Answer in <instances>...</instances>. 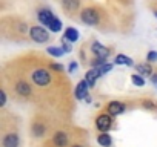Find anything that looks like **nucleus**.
Returning a JSON list of instances; mask_svg holds the SVG:
<instances>
[{
  "instance_id": "20",
  "label": "nucleus",
  "mask_w": 157,
  "mask_h": 147,
  "mask_svg": "<svg viewBox=\"0 0 157 147\" xmlns=\"http://www.w3.org/2000/svg\"><path fill=\"white\" fill-rule=\"evenodd\" d=\"M46 54L51 55V57H54V58H60L65 54V51L62 48H57V46H48L46 48Z\"/></svg>"
},
{
  "instance_id": "15",
  "label": "nucleus",
  "mask_w": 157,
  "mask_h": 147,
  "mask_svg": "<svg viewBox=\"0 0 157 147\" xmlns=\"http://www.w3.org/2000/svg\"><path fill=\"white\" fill-rule=\"evenodd\" d=\"M100 77V74H99V70L97 69H88L86 70V74H85V80L88 81V84H90V88L93 89L94 86H96V83H97V78Z\"/></svg>"
},
{
  "instance_id": "6",
  "label": "nucleus",
  "mask_w": 157,
  "mask_h": 147,
  "mask_svg": "<svg viewBox=\"0 0 157 147\" xmlns=\"http://www.w3.org/2000/svg\"><path fill=\"white\" fill-rule=\"evenodd\" d=\"M85 133L82 130L63 124L43 142L42 147H69L77 138H80Z\"/></svg>"
},
{
  "instance_id": "23",
  "label": "nucleus",
  "mask_w": 157,
  "mask_h": 147,
  "mask_svg": "<svg viewBox=\"0 0 157 147\" xmlns=\"http://www.w3.org/2000/svg\"><path fill=\"white\" fill-rule=\"evenodd\" d=\"M146 61L151 63V64H155V63H157V51H154V49L148 51V54H146Z\"/></svg>"
},
{
  "instance_id": "9",
  "label": "nucleus",
  "mask_w": 157,
  "mask_h": 147,
  "mask_svg": "<svg viewBox=\"0 0 157 147\" xmlns=\"http://www.w3.org/2000/svg\"><path fill=\"white\" fill-rule=\"evenodd\" d=\"M56 2L59 3L62 13L71 20H78L82 9L86 6V0H56Z\"/></svg>"
},
{
  "instance_id": "29",
  "label": "nucleus",
  "mask_w": 157,
  "mask_h": 147,
  "mask_svg": "<svg viewBox=\"0 0 157 147\" xmlns=\"http://www.w3.org/2000/svg\"><path fill=\"white\" fill-rule=\"evenodd\" d=\"M154 3H157V0H155V2H154Z\"/></svg>"
},
{
  "instance_id": "13",
  "label": "nucleus",
  "mask_w": 157,
  "mask_h": 147,
  "mask_svg": "<svg viewBox=\"0 0 157 147\" xmlns=\"http://www.w3.org/2000/svg\"><path fill=\"white\" fill-rule=\"evenodd\" d=\"M90 84H88V81L83 78V80H80L77 83V86L74 88V98L75 100H86L88 97H90Z\"/></svg>"
},
{
  "instance_id": "26",
  "label": "nucleus",
  "mask_w": 157,
  "mask_h": 147,
  "mask_svg": "<svg viewBox=\"0 0 157 147\" xmlns=\"http://www.w3.org/2000/svg\"><path fill=\"white\" fill-rule=\"evenodd\" d=\"M75 69H77V61H75V60H71V61H69V66H68V72H69V74H74Z\"/></svg>"
},
{
  "instance_id": "24",
  "label": "nucleus",
  "mask_w": 157,
  "mask_h": 147,
  "mask_svg": "<svg viewBox=\"0 0 157 147\" xmlns=\"http://www.w3.org/2000/svg\"><path fill=\"white\" fill-rule=\"evenodd\" d=\"M60 45H62V49L65 51V54H69V52L72 51V46H71V43H69L68 40H65L63 37L60 38Z\"/></svg>"
},
{
  "instance_id": "5",
  "label": "nucleus",
  "mask_w": 157,
  "mask_h": 147,
  "mask_svg": "<svg viewBox=\"0 0 157 147\" xmlns=\"http://www.w3.org/2000/svg\"><path fill=\"white\" fill-rule=\"evenodd\" d=\"M78 20H80L83 25L97 28V29H100L103 32H106V31L111 29V19H109L108 11L103 6L96 5V3L86 5L82 9L80 16H78Z\"/></svg>"
},
{
  "instance_id": "19",
  "label": "nucleus",
  "mask_w": 157,
  "mask_h": 147,
  "mask_svg": "<svg viewBox=\"0 0 157 147\" xmlns=\"http://www.w3.org/2000/svg\"><path fill=\"white\" fill-rule=\"evenodd\" d=\"M96 139L102 147H111L113 145V138H111L109 133H97Z\"/></svg>"
},
{
  "instance_id": "27",
  "label": "nucleus",
  "mask_w": 157,
  "mask_h": 147,
  "mask_svg": "<svg viewBox=\"0 0 157 147\" xmlns=\"http://www.w3.org/2000/svg\"><path fill=\"white\" fill-rule=\"evenodd\" d=\"M149 8L152 9V13H154V16L157 17V3H154V2H151V3H149Z\"/></svg>"
},
{
  "instance_id": "17",
  "label": "nucleus",
  "mask_w": 157,
  "mask_h": 147,
  "mask_svg": "<svg viewBox=\"0 0 157 147\" xmlns=\"http://www.w3.org/2000/svg\"><path fill=\"white\" fill-rule=\"evenodd\" d=\"M139 106L145 110H157V103L152 98H148V97H142L139 100Z\"/></svg>"
},
{
  "instance_id": "21",
  "label": "nucleus",
  "mask_w": 157,
  "mask_h": 147,
  "mask_svg": "<svg viewBox=\"0 0 157 147\" xmlns=\"http://www.w3.org/2000/svg\"><path fill=\"white\" fill-rule=\"evenodd\" d=\"M131 81H132V84H136L139 88L145 86V78L142 75H139V74H132V75H131Z\"/></svg>"
},
{
  "instance_id": "30",
  "label": "nucleus",
  "mask_w": 157,
  "mask_h": 147,
  "mask_svg": "<svg viewBox=\"0 0 157 147\" xmlns=\"http://www.w3.org/2000/svg\"><path fill=\"white\" fill-rule=\"evenodd\" d=\"M154 2H155V0H154Z\"/></svg>"
},
{
  "instance_id": "22",
  "label": "nucleus",
  "mask_w": 157,
  "mask_h": 147,
  "mask_svg": "<svg viewBox=\"0 0 157 147\" xmlns=\"http://www.w3.org/2000/svg\"><path fill=\"white\" fill-rule=\"evenodd\" d=\"M113 63H105V64H102L100 67H96L97 70H99V74H100V77L102 75H105V74H108V72H111L113 70Z\"/></svg>"
},
{
  "instance_id": "28",
  "label": "nucleus",
  "mask_w": 157,
  "mask_h": 147,
  "mask_svg": "<svg viewBox=\"0 0 157 147\" xmlns=\"http://www.w3.org/2000/svg\"><path fill=\"white\" fill-rule=\"evenodd\" d=\"M149 81H151V83H152V84H154V86L157 88V72H155L154 75H152V77L149 78Z\"/></svg>"
},
{
  "instance_id": "2",
  "label": "nucleus",
  "mask_w": 157,
  "mask_h": 147,
  "mask_svg": "<svg viewBox=\"0 0 157 147\" xmlns=\"http://www.w3.org/2000/svg\"><path fill=\"white\" fill-rule=\"evenodd\" d=\"M29 23L19 16H3L0 19V35L6 41L26 43L29 40Z\"/></svg>"
},
{
  "instance_id": "7",
  "label": "nucleus",
  "mask_w": 157,
  "mask_h": 147,
  "mask_svg": "<svg viewBox=\"0 0 157 147\" xmlns=\"http://www.w3.org/2000/svg\"><path fill=\"white\" fill-rule=\"evenodd\" d=\"M36 16H37V20L45 26V28H48L51 32H60L62 31V28H63V25H62V22L54 16V13L49 9V8H46V6H40V8H37L36 9Z\"/></svg>"
},
{
  "instance_id": "25",
  "label": "nucleus",
  "mask_w": 157,
  "mask_h": 147,
  "mask_svg": "<svg viewBox=\"0 0 157 147\" xmlns=\"http://www.w3.org/2000/svg\"><path fill=\"white\" fill-rule=\"evenodd\" d=\"M69 147H88L86 144H85V138L83 136H80V138H77Z\"/></svg>"
},
{
  "instance_id": "10",
  "label": "nucleus",
  "mask_w": 157,
  "mask_h": 147,
  "mask_svg": "<svg viewBox=\"0 0 157 147\" xmlns=\"http://www.w3.org/2000/svg\"><path fill=\"white\" fill-rule=\"evenodd\" d=\"M114 126H116V118L106 113L105 110L99 112L94 118V127L97 133H108L111 129H114Z\"/></svg>"
},
{
  "instance_id": "1",
  "label": "nucleus",
  "mask_w": 157,
  "mask_h": 147,
  "mask_svg": "<svg viewBox=\"0 0 157 147\" xmlns=\"http://www.w3.org/2000/svg\"><path fill=\"white\" fill-rule=\"evenodd\" d=\"M34 89L37 110L56 117L60 123L68 121L74 110V91L65 72L51 66V58L40 52H26L13 58Z\"/></svg>"
},
{
  "instance_id": "3",
  "label": "nucleus",
  "mask_w": 157,
  "mask_h": 147,
  "mask_svg": "<svg viewBox=\"0 0 157 147\" xmlns=\"http://www.w3.org/2000/svg\"><path fill=\"white\" fill-rule=\"evenodd\" d=\"M60 126H63V123H60L56 117L42 110H36L29 120V135L34 141L45 142Z\"/></svg>"
},
{
  "instance_id": "14",
  "label": "nucleus",
  "mask_w": 157,
  "mask_h": 147,
  "mask_svg": "<svg viewBox=\"0 0 157 147\" xmlns=\"http://www.w3.org/2000/svg\"><path fill=\"white\" fill-rule=\"evenodd\" d=\"M134 67H136V70H137L139 75H142V77H148V78H151L154 74L157 72V67H155L154 64L148 63V61H145V63H137Z\"/></svg>"
},
{
  "instance_id": "16",
  "label": "nucleus",
  "mask_w": 157,
  "mask_h": 147,
  "mask_svg": "<svg viewBox=\"0 0 157 147\" xmlns=\"http://www.w3.org/2000/svg\"><path fill=\"white\" fill-rule=\"evenodd\" d=\"M63 38L68 40L69 43H75L78 40V31L72 26H68L65 31H63Z\"/></svg>"
},
{
  "instance_id": "18",
  "label": "nucleus",
  "mask_w": 157,
  "mask_h": 147,
  "mask_svg": "<svg viewBox=\"0 0 157 147\" xmlns=\"http://www.w3.org/2000/svg\"><path fill=\"white\" fill-rule=\"evenodd\" d=\"M114 63H116V64H125V66H128V67H134V66H136V64H134V60L129 58L128 55H123V54H117V55L114 57Z\"/></svg>"
},
{
  "instance_id": "12",
  "label": "nucleus",
  "mask_w": 157,
  "mask_h": 147,
  "mask_svg": "<svg viewBox=\"0 0 157 147\" xmlns=\"http://www.w3.org/2000/svg\"><path fill=\"white\" fill-rule=\"evenodd\" d=\"M128 109V103L126 101H120V100H113V101H108L105 106H103V110L109 115H113L114 118L125 113Z\"/></svg>"
},
{
  "instance_id": "11",
  "label": "nucleus",
  "mask_w": 157,
  "mask_h": 147,
  "mask_svg": "<svg viewBox=\"0 0 157 147\" xmlns=\"http://www.w3.org/2000/svg\"><path fill=\"white\" fill-rule=\"evenodd\" d=\"M29 40L33 43H37V45H48L52 40V37L46 28H43L42 25L33 23L29 26Z\"/></svg>"
},
{
  "instance_id": "8",
  "label": "nucleus",
  "mask_w": 157,
  "mask_h": 147,
  "mask_svg": "<svg viewBox=\"0 0 157 147\" xmlns=\"http://www.w3.org/2000/svg\"><path fill=\"white\" fill-rule=\"evenodd\" d=\"M80 49H83L85 52H88L90 54V58H88V61L93 58V57H100V58H108V57H111L113 55V52H114V49L113 48H109V46H105V45H102L99 40H96V38H91V40H88V41H85L83 45H82V48ZM88 61H86V66H88Z\"/></svg>"
},
{
  "instance_id": "4",
  "label": "nucleus",
  "mask_w": 157,
  "mask_h": 147,
  "mask_svg": "<svg viewBox=\"0 0 157 147\" xmlns=\"http://www.w3.org/2000/svg\"><path fill=\"white\" fill-rule=\"evenodd\" d=\"M19 118L8 109L0 110V147H20Z\"/></svg>"
}]
</instances>
